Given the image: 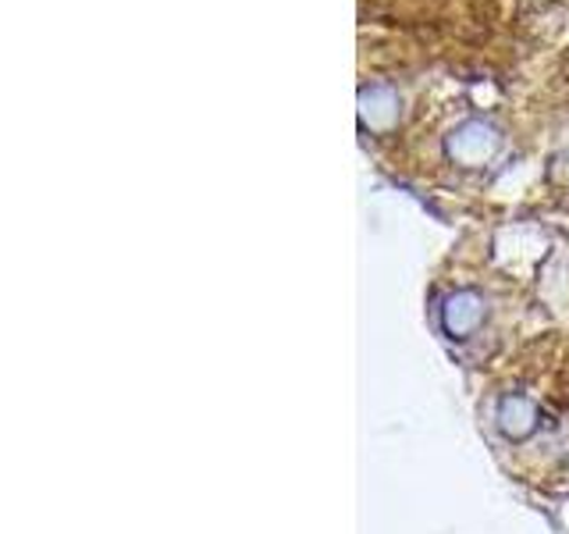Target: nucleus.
Here are the masks:
<instances>
[{
  "mask_svg": "<svg viewBox=\"0 0 569 534\" xmlns=\"http://www.w3.org/2000/svg\"><path fill=\"white\" fill-rule=\"evenodd\" d=\"M402 118V100L391 86L360 89V125L370 132H391Z\"/></svg>",
  "mask_w": 569,
  "mask_h": 534,
  "instance_id": "obj_4",
  "label": "nucleus"
},
{
  "mask_svg": "<svg viewBox=\"0 0 569 534\" xmlns=\"http://www.w3.org/2000/svg\"><path fill=\"white\" fill-rule=\"evenodd\" d=\"M485 317H488V303L473 289H456V293L445 296L441 307H438V325H441L445 335L456 338V343H462V338H470L473 332H480Z\"/></svg>",
  "mask_w": 569,
  "mask_h": 534,
  "instance_id": "obj_2",
  "label": "nucleus"
},
{
  "mask_svg": "<svg viewBox=\"0 0 569 534\" xmlns=\"http://www.w3.org/2000/svg\"><path fill=\"white\" fill-rule=\"evenodd\" d=\"M498 147H502V136H498V129L485 118L459 121L456 129L445 136V154H449V160L459 168L488 165V160L498 154Z\"/></svg>",
  "mask_w": 569,
  "mask_h": 534,
  "instance_id": "obj_1",
  "label": "nucleus"
},
{
  "mask_svg": "<svg viewBox=\"0 0 569 534\" xmlns=\"http://www.w3.org/2000/svg\"><path fill=\"white\" fill-rule=\"evenodd\" d=\"M495 427L506 442H527L541 427V409L523 392H506L495 403Z\"/></svg>",
  "mask_w": 569,
  "mask_h": 534,
  "instance_id": "obj_3",
  "label": "nucleus"
}]
</instances>
